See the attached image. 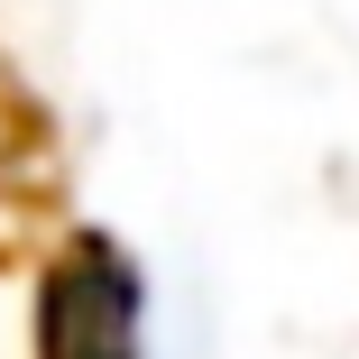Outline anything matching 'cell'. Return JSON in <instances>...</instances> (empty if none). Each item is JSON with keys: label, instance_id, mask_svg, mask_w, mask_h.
Listing matches in <instances>:
<instances>
[{"label": "cell", "instance_id": "1", "mask_svg": "<svg viewBox=\"0 0 359 359\" xmlns=\"http://www.w3.org/2000/svg\"><path fill=\"white\" fill-rule=\"evenodd\" d=\"M28 276V359H148V267L120 231L65 222Z\"/></svg>", "mask_w": 359, "mask_h": 359}, {"label": "cell", "instance_id": "2", "mask_svg": "<svg viewBox=\"0 0 359 359\" xmlns=\"http://www.w3.org/2000/svg\"><path fill=\"white\" fill-rule=\"evenodd\" d=\"M74 222V157H65V120L28 83V65L0 46V276H28L55 231Z\"/></svg>", "mask_w": 359, "mask_h": 359}]
</instances>
